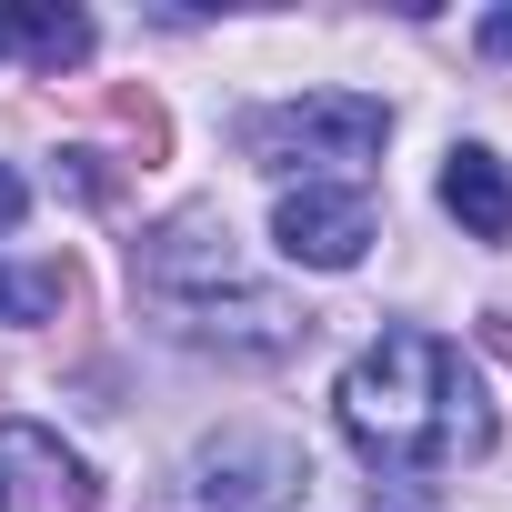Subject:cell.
I'll return each mask as SVG.
<instances>
[{
    "label": "cell",
    "instance_id": "obj_1",
    "mask_svg": "<svg viewBox=\"0 0 512 512\" xmlns=\"http://www.w3.org/2000/svg\"><path fill=\"white\" fill-rule=\"evenodd\" d=\"M332 412L382 472H432V462H482L492 452V402H482L472 362L442 332H382L372 352H352Z\"/></svg>",
    "mask_w": 512,
    "mask_h": 512
},
{
    "label": "cell",
    "instance_id": "obj_2",
    "mask_svg": "<svg viewBox=\"0 0 512 512\" xmlns=\"http://www.w3.org/2000/svg\"><path fill=\"white\" fill-rule=\"evenodd\" d=\"M131 282L171 312L181 342H221L241 362H272V352H292L312 332L282 292L251 282V262H241V241H231L221 211H171L161 231H141L131 241Z\"/></svg>",
    "mask_w": 512,
    "mask_h": 512
},
{
    "label": "cell",
    "instance_id": "obj_3",
    "mask_svg": "<svg viewBox=\"0 0 512 512\" xmlns=\"http://www.w3.org/2000/svg\"><path fill=\"white\" fill-rule=\"evenodd\" d=\"M302 482H312L302 442L231 422V432H211V442L181 462V512H292Z\"/></svg>",
    "mask_w": 512,
    "mask_h": 512
},
{
    "label": "cell",
    "instance_id": "obj_4",
    "mask_svg": "<svg viewBox=\"0 0 512 512\" xmlns=\"http://www.w3.org/2000/svg\"><path fill=\"white\" fill-rule=\"evenodd\" d=\"M382 131H392V111H382L372 91H302V101H282V111L251 121V151H262L272 171H292V161H342V171H362V161L382 151Z\"/></svg>",
    "mask_w": 512,
    "mask_h": 512
},
{
    "label": "cell",
    "instance_id": "obj_5",
    "mask_svg": "<svg viewBox=\"0 0 512 512\" xmlns=\"http://www.w3.org/2000/svg\"><path fill=\"white\" fill-rule=\"evenodd\" d=\"M272 241L292 251L302 272H352L372 251V191L362 181H302V191H282Z\"/></svg>",
    "mask_w": 512,
    "mask_h": 512
},
{
    "label": "cell",
    "instance_id": "obj_6",
    "mask_svg": "<svg viewBox=\"0 0 512 512\" xmlns=\"http://www.w3.org/2000/svg\"><path fill=\"white\" fill-rule=\"evenodd\" d=\"M31 472L21 492H11V512H91V462L81 452H61L41 422H0V472Z\"/></svg>",
    "mask_w": 512,
    "mask_h": 512
},
{
    "label": "cell",
    "instance_id": "obj_7",
    "mask_svg": "<svg viewBox=\"0 0 512 512\" xmlns=\"http://www.w3.org/2000/svg\"><path fill=\"white\" fill-rule=\"evenodd\" d=\"M442 211H452L472 241H512V171H502L482 141H462V151L442 161Z\"/></svg>",
    "mask_w": 512,
    "mask_h": 512
},
{
    "label": "cell",
    "instance_id": "obj_8",
    "mask_svg": "<svg viewBox=\"0 0 512 512\" xmlns=\"http://www.w3.org/2000/svg\"><path fill=\"white\" fill-rule=\"evenodd\" d=\"M0 41H21L31 71H51V81L91 61V21H81V11H51V0H21V11L0 21Z\"/></svg>",
    "mask_w": 512,
    "mask_h": 512
},
{
    "label": "cell",
    "instance_id": "obj_9",
    "mask_svg": "<svg viewBox=\"0 0 512 512\" xmlns=\"http://www.w3.org/2000/svg\"><path fill=\"white\" fill-rule=\"evenodd\" d=\"M81 292L71 262H0V322H61Z\"/></svg>",
    "mask_w": 512,
    "mask_h": 512
},
{
    "label": "cell",
    "instance_id": "obj_10",
    "mask_svg": "<svg viewBox=\"0 0 512 512\" xmlns=\"http://www.w3.org/2000/svg\"><path fill=\"white\" fill-rule=\"evenodd\" d=\"M111 121H121V131L141 141V161H161V141H171V131H161V111H151V101H131V91H111Z\"/></svg>",
    "mask_w": 512,
    "mask_h": 512
},
{
    "label": "cell",
    "instance_id": "obj_11",
    "mask_svg": "<svg viewBox=\"0 0 512 512\" xmlns=\"http://www.w3.org/2000/svg\"><path fill=\"white\" fill-rule=\"evenodd\" d=\"M482 51H492V61H512V11H492V21H482Z\"/></svg>",
    "mask_w": 512,
    "mask_h": 512
},
{
    "label": "cell",
    "instance_id": "obj_12",
    "mask_svg": "<svg viewBox=\"0 0 512 512\" xmlns=\"http://www.w3.org/2000/svg\"><path fill=\"white\" fill-rule=\"evenodd\" d=\"M21 201H31V191H21V171H0V231L21 221Z\"/></svg>",
    "mask_w": 512,
    "mask_h": 512
},
{
    "label": "cell",
    "instance_id": "obj_13",
    "mask_svg": "<svg viewBox=\"0 0 512 512\" xmlns=\"http://www.w3.org/2000/svg\"><path fill=\"white\" fill-rule=\"evenodd\" d=\"M482 332H492V352H502V362H512V312H492V322H482Z\"/></svg>",
    "mask_w": 512,
    "mask_h": 512
},
{
    "label": "cell",
    "instance_id": "obj_14",
    "mask_svg": "<svg viewBox=\"0 0 512 512\" xmlns=\"http://www.w3.org/2000/svg\"><path fill=\"white\" fill-rule=\"evenodd\" d=\"M0 512H11V492H0Z\"/></svg>",
    "mask_w": 512,
    "mask_h": 512
}]
</instances>
